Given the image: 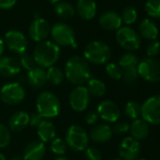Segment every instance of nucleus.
Here are the masks:
<instances>
[{"label":"nucleus","mask_w":160,"mask_h":160,"mask_svg":"<svg viewBox=\"0 0 160 160\" xmlns=\"http://www.w3.org/2000/svg\"><path fill=\"white\" fill-rule=\"evenodd\" d=\"M50 34L54 42L58 46H72V48L77 47L74 30L65 23L55 24L51 28Z\"/></svg>","instance_id":"423d86ee"},{"label":"nucleus","mask_w":160,"mask_h":160,"mask_svg":"<svg viewBox=\"0 0 160 160\" xmlns=\"http://www.w3.org/2000/svg\"><path fill=\"white\" fill-rule=\"evenodd\" d=\"M21 71V65L19 61L12 57H1L0 58V74L5 77H13Z\"/></svg>","instance_id":"a211bd4d"},{"label":"nucleus","mask_w":160,"mask_h":160,"mask_svg":"<svg viewBox=\"0 0 160 160\" xmlns=\"http://www.w3.org/2000/svg\"><path fill=\"white\" fill-rule=\"evenodd\" d=\"M99 24L104 29L108 31H114L122 28V21L120 14H118L115 12L108 11V12H105L100 15Z\"/></svg>","instance_id":"f3484780"},{"label":"nucleus","mask_w":160,"mask_h":160,"mask_svg":"<svg viewBox=\"0 0 160 160\" xmlns=\"http://www.w3.org/2000/svg\"><path fill=\"white\" fill-rule=\"evenodd\" d=\"M129 126V131L131 132L132 138L137 140L144 139L149 134V125L142 119L134 120Z\"/></svg>","instance_id":"393cba45"},{"label":"nucleus","mask_w":160,"mask_h":160,"mask_svg":"<svg viewBox=\"0 0 160 160\" xmlns=\"http://www.w3.org/2000/svg\"><path fill=\"white\" fill-rule=\"evenodd\" d=\"M43 121V118L36 111L31 113V115H29V125H31L32 127H38L40 125V123Z\"/></svg>","instance_id":"a19ab883"},{"label":"nucleus","mask_w":160,"mask_h":160,"mask_svg":"<svg viewBox=\"0 0 160 160\" xmlns=\"http://www.w3.org/2000/svg\"><path fill=\"white\" fill-rule=\"evenodd\" d=\"M55 160H69V159L66 158V157H64V156H58V157H57Z\"/></svg>","instance_id":"49530a36"},{"label":"nucleus","mask_w":160,"mask_h":160,"mask_svg":"<svg viewBox=\"0 0 160 160\" xmlns=\"http://www.w3.org/2000/svg\"><path fill=\"white\" fill-rule=\"evenodd\" d=\"M25 97V89L21 84L16 82L8 83L0 90V99L9 106H16L21 104Z\"/></svg>","instance_id":"6e6552de"},{"label":"nucleus","mask_w":160,"mask_h":160,"mask_svg":"<svg viewBox=\"0 0 160 160\" xmlns=\"http://www.w3.org/2000/svg\"><path fill=\"white\" fill-rule=\"evenodd\" d=\"M135 160H146V159H144V158H137V159H135Z\"/></svg>","instance_id":"8fccbe9b"},{"label":"nucleus","mask_w":160,"mask_h":160,"mask_svg":"<svg viewBox=\"0 0 160 160\" xmlns=\"http://www.w3.org/2000/svg\"><path fill=\"white\" fill-rule=\"evenodd\" d=\"M106 72L108 75L114 80H119L122 77V69L119 66V64L108 63L106 66Z\"/></svg>","instance_id":"f704fd0d"},{"label":"nucleus","mask_w":160,"mask_h":160,"mask_svg":"<svg viewBox=\"0 0 160 160\" xmlns=\"http://www.w3.org/2000/svg\"><path fill=\"white\" fill-rule=\"evenodd\" d=\"M11 160H23V157L20 155H14Z\"/></svg>","instance_id":"a18cd8bd"},{"label":"nucleus","mask_w":160,"mask_h":160,"mask_svg":"<svg viewBox=\"0 0 160 160\" xmlns=\"http://www.w3.org/2000/svg\"><path fill=\"white\" fill-rule=\"evenodd\" d=\"M138 58L136 55L132 53H125L119 59V66L122 69L138 66Z\"/></svg>","instance_id":"7c9ffc66"},{"label":"nucleus","mask_w":160,"mask_h":160,"mask_svg":"<svg viewBox=\"0 0 160 160\" xmlns=\"http://www.w3.org/2000/svg\"><path fill=\"white\" fill-rule=\"evenodd\" d=\"M87 89L90 92L91 95L95 96V97H102L107 91V87L106 84L101 81L99 79L96 78H90L89 81L87 82Z\"/></svg>","instance_id":"a878e982"},{"label":"nucleus","mask_w":160,"mask_h":160,"mask_svg":"<svg viewBox=\"0 0 160 160\" xmlns=\"http://www.w3.org/2000/svg\"><path fill=\"white\" fill-rule=\"evenodd\" d=\"M125 114L128 118L132 119V120H137L141 113V106H139L137 102L131 101L128 102L125 106L124 108Z\"/></svg>","instance_id":"473e14b6"},{"label":"nucleus","mask_w":160,"mask_h":160,"mask_svg":"<svg viewBox=\"0 0 160 160\" xmlns=\"http://www.w3.org/2000/svg\"><path fill=\"white\" fill-rule=\"evenodd\" d=\"M99 118L108 122H115L120 118V109L115 103L109 100L102 101L97 108Z\"/></svg>","instance_id":"2eb2a0df"},{"label":"nucleus","mask_w":160,"mask_h":160,"mask_svg":"<svg viewBox=\"0 0 160 160\" xmlns=\"http://www.w3.org/2000/svg\"><path fill=\"white\" fill-rule=\"evenodd\" d=\"M50 149L53 152V153L62 156L67 151V144L64 139H62L60 138H55L51 141Z\"/></svg>","instance_id":"2f4dec72"},{"label":"nucleus","mask_w":160,"mask_h":160,"mask_svg":"<svg viewBox=\"0 0 160 160\" xmlns=\"http://www.w3.org/2000/svg\"><path fill=\"white\" fill-rule=\"evenodd\" d=\"M64 76L75 86H82L91 78V69L88 61L79 56L71 57L64 67Z\"/></svg>","instance_id":"f257e3e1"},{"label":"nucleus","mask_w":160,"mask_h":160,"mask_svg":"<svg viewBox=\"0 0 160 160\" xmlns=\"http://www.w3.org/2000/svg\"><path fill=\"white\" fill-rule=\"evenodd\" d=\"M48 1L51 2V3H53V4H56V3H58V2L62 1V0H48Z\"/></svg>","instance_id":"de8ad7c7"},{"label":"nucleus","mask_w":160,"mask_h":160,"mask_svg":"<svg viewBox=\"0 0 160 160\" xmlns=\"http://www.w3.org/2000/svg\"><path fill=\"white\" fill-rule=\"evenodd\" d=\"M46 152V148L41 140H33L29 142L24 150V160H42Z\"/></svg>","instance_id":"dca6fc26"},{"label":"nucleus","mask_w":160,"mask_h":160,"mask_svg":"<svg viewBox=\"0 0 160 160\" xmlns=\"http://www.w3.org/2000/svg\"><path fill=\"white\" fill-rule=\"evenodd\" d=\"M129 124L127 122H117L114 124L113 128H112V132L118 135H122V134H126L129 131Z\"/></svg>","instance_id":"ea45409f"},{"label":"nucleus","mask_w":160,"mask_h":160,"mask_svg":"<svg viewBox=\"0 0 160 160\" xmlns=\"http://www.w3.org/2000/svg\"><path fill=\"white\" fill-rule=\"evenodd\" d=\"M64 77V72L59 67H57L55 65L48 68L46 71V79L52 85L58 86L61 84Z\"/></svg>","instance_id":"bb28decb"},{"label":"nucleus","mask_w":160,"mask_h":160,"mask_svg":"<svg viewBox=\"0 0 160 160\" xmlns=\"http://www.w3.org/2000/svg\"><path fill=\"white\" fill-rule=\"evenodd\" d=\"M60 48L54 42L43 41L38 43L33 51V59L35 63L43 69H48L58 60Z\"/></svg>","instance_id":"f03ea898"},{"label":"nucleus","mask_w":160,"mask_h":160,"mask_svg":"<svg viewBox=\"0 0 160 160\" xmlns=\"http://www.w3.org/2000/svg\"><path fill=\"white\" fill-rule=\"evenodd\" d=\"M116 41L125 50L135 51L140 46V37L136 30L129 27H122L117 30Z\"/></svg>","instance_id":"9d476101"},{"label":"nucleus","mask_w":160,"mask_h":160,"mask_svg":"<svg viewBox=\"0 0 160 160\" xmlns=\"http://www.w3.org/2000/svg\"><path fill=\"white\" fill-rule=\"evenodd\" d=\"M138 31L140 36L148 41H155L158 36L157 26L151 19H143L138 26Z\"/></svg>","instance_id":"b1692460"},{"label":"nucleus","mask_w":160,"mask_h":160,"mask_svg":"<svg viewBox=\"0 0 160 160\" xmlns=\"http://www.w3.org/2000/svg\"><path fill=\"white\" fill-rule=\"evenodd\" d=\"M138 72L148 82L160 81V60L153 58H142L138 64Z\"/></svg>","instance_id":"0eeeda50"},{"label":"nucleus","mask_w":160,"mask_h":160,"mask_svg":"<svg viewBox=\"0 0 160 160\" xmlns=\"http://www.w3.org/2000/svg\"><path fill=\"white\" fill-rule=\"evenodd\" d=\"M113 132L112 128L108 126V124L101 123L95 125L90 133L89 138L96 143H105L108 142L112 138Z\"/></svg>","instance_id":"6ab92c4d"},{"label":"nucleus","mask_w":160,"mask_h":160,"mask_svg":"<svg viewBox=\"0 0 160 160\" xmlns=\"http://www.w3.org/2000/svg\"><path fill=\"white\" fill-rule=\"evenodd\" d=\"M17 0H0V9L10 10L16 4Z\"/></svg>","instance_id":"37998d69"},{"label":"nucleus","mask_w":160,"mask_h":160,"mask_svg":"<svg viewBox=\"0 0 160 160\" xmlns=\"http://www.w3.org/2000/svg\"><path fill=\"white\" fill-rule=\"evenodd\" d=\"M11 142V130L3 123H0V148L7 147Z\"/></svg>","instance_id":"c9c22d12"},{"label":"nucleus","mask_w":160,"mask_h":160,"mask_svg":"<svg viewBox=\"0 0 160 160\" xmlns=\"http://www.w3.org/2000/svg\"><path fill=\"white\" fill-rule=\"evenodd\" d=\"M145 12L152 18H160V0H147Z\"/></svg>","instance_id":"c85d7f7f"},{"label":"nucleus","mask_w":160,"mask_h":160,"mask_svg":"<svg viewBox=\"0 0 160 160\" xmlns=\"http://www.w3.org/2000/svg\"><path fill=\"white\" fill-rule=\"evenodd\" d=\"M19 63L21 65V68H24L28 71L33 69L35 67V61L33 59V57H30L28 53H24L20 55V60Z\"/></svg>","instance_id":"e433bc0d"},{"label":"nucleus","mask_w":160,"mask_h":160,"mask_svg":"<svg viewBox=\"0 0 160 160\" xmlns=\"http://www.w3.org/2000/svg\"><path fill=\"white\" fill-rule=\"evenodd\" d=\"M55 12L60 18L68 19L74 15L75 9L71 3L60 1L55 4Z\"/></svg>","instance_id":"cd10ccee"},{"label":"nucleus","mask_w":160,"mask_h":160,"mask_svg":"<svg viewBox=\"0 0 160 160\" xmlns=\"http://www.w3.org/2000/svg\"><path fill=\"white\" fill-rule=\"evenodd\" d=\"M4 48H5V42L1 38H0V58H1V56L4 52Z\"/></svg>","instance_id":"c03bdc74"},{"label":"nucleus","mask_w":160,"mask_h":160,"mask_svg":"<svg viewBox=\"0 0 160 160\" xmlns=\"http://www.w3.org/2000/svg\"><path fill=\"white\" fill-rule=\"evenodd\" d=\"M76 12L82 19L91 20L96 15V3L94 0H78L76 4Z\"/></svg>","instance_id":"aec40b11"},{"label":"nucleus","mask_w":160,"mask_h":160,"mask_svg":"<svg viewBox=\"0 0 160 160\" xmlns=\"http://www.w3.org/2000/svg\"><path fill=\"white\" fill-rule=\"evenodd\" d=\"M138 77V66L134 67H128L122 69V80L124 83L131 85L136 82V80Z\"/></svg>","instance_id":"c756f323"},{"label":"nucleus","mask_w":160,"mask_h":160,"mask_svg":"<svg viewBox=\"0 0 160 160\" xmlns=\"http://www.w3.org/2000/svg\"><path fill=\"white\" fill-rule=\"evenodd\" d=\"M0 160H7L6 156L3 153H1V152H0Z\"/></svg>","instance_id":"09e8293b"},{"label":"nucleus","mask_w":160,"mask_h":160,"mask_svg":"<svg viewBox=\"0 0 160 160\" xmlns=\"http://www.w3.org/2000/svg\"><path fill=\"white\" fill-rule=\"evenodd\" d=\"M142 120L150 124H160V95L148 98L141 106Z\"/></svg>","instance_id":"1a4fd4ad"},{"label":"nucleus","mask_w":160,"mask_h":160,"mask_svg":"<svg viewBox=\"0 0 160 160\" xmlns=\"http://www.w3.org/2000/svg\"><path fill=\"white\" fill-rule=\"evenodd\" d=\"M37 112L45 119L56 118L60 112L58 98L50 92H41L36 99Z\"/></svg>","instance_id":"7ed1b4c3"},{"label":"nucleus","mask_w":160,"mask_h":160,"mask_svg":"<svg viewBox=\"0 0 160 160\" xmlns=\"http://www.w3.org/2000/svg\"><path fill=\"white\" fill-rule=\"evenodd\" d=\"M28 82L34 89L42 88L47 82L46 71L43 68L35 66L28 72Z\"/></svg>","instance_id":"412c9836"},{"label":"nucleus","mask_w":160,"mask_h":160,"mask_svg":"<svg viewBox=\"0 0 160 160\" xmlns=\"http://www.w3.org/2000/svg\"><path fill=\"white\" fill-rule=\"evenodd\" d=\"M37 133L42 142H51L56 137V127L48 120H43L37 127Z\"/></svg>","instance_id":"5701e85b"},{"label":"nucleus","mask_w":160,"mask_h":160,"mask_svg":"<svg viewBox=\"0 0 160 160\" xmlns=\"http://www.w3.org/2000/svg\"><path fill=\"white\" fill-rule=\"evenodd\" d=\"M98 119H99V115H98V113L95 112V111L89 112V113L86 115V117H85L86 122H87L88 124H90V125H92V124L96 123L97 121H98Z\"/></svg>","instance_id":"79ce46f5"},{"label":"nucleus","mask_w":160,"mask_h":160,"mask_svg":"<svg viewBox=\"0 0 160 160\" xmlns=\"http://www.w3.org/2000/svg\"><path fill=\"white\" fill-rule=\"evenodd\" d=\"M91 102V94L85 86H76L69 95L71 108L76 112H82L87 109Z\"/></svg>","instance_id":"9b49d317"},{"label":"nucleus","mask_w":160,"mask_h":160,"mask_svg":"<svg viewBox=\"0 0 160 160\" xmlns=\"http://www.w3.org/2000/svg\"><path fill=\"white\" fill-rule=\"evenodd\" d=\"M51 28L49 23L43 18H36L29 26L28 34L30 38L38 42H43L50 34Z\"/></svg>","instance_id":"4468645a"},{"label":"nucleus","mask_w":160,"mask_h":160,"mask_svg":"<svg viewBox=\"0 0 160 160\" xmlns=\"http://www.w3.org/2000/svg\"><path fill=\"white\" fill-rule=\"evenodd\" d=\"M90 138L87 132L79 125L73 124L70 126L65 135V142L67 147L74 152H83L89 146Z\"/></svg>","instance_id":"39448f33"},{"label":"nucleus","mask_w":160,"mask_h":160,"mask_svg":"<svg viewBox=\"0 0 160 160\" xmlns=\"http://www.w3.org/2000/svg\"><path fill=\"white\" fill-rule=\"evenodd\" d=\"M85 157L87 160H101L102 154L97 148L90 147L85 150Z\"/></svg>","instance_id":"58836bf2"},{"label":"nucleus","mask_w":160,"mask_h":160,"mask_svg":"<svg viewBox=\"0 0 160 160\" xmlns=\"http://www.w3.org/2000/svg\"><path fill=\"white\" fill-rule=\"evenodd\" d=\"M113 160H122V159H121V158H116V159H113Z\"/></svg>","instance_id":"3c124183"},{"label":"nucleus","mask_w":160,"mask_h":160,"mask_svg":"<svg viewBox=\"0 0 160 160\" xmlns=\"http://www.w3.org/2000/svg\"><path fill=\"white\" fill-rule=\"evenodd\" d=\"M29 124V114L24 111L13 113L9 120V129L14 132L24 130Z\"/></svg>","instance_id":"4be33fe9"},{"label":"nucleus","mask_w":160,"mask_h":160,"mask_svg":"<svg viewBox=\"0 0 160 160\" xmlns=\"http://www.w3.org/2000/svg\"><path fill=\"white\" fill-rule=\"evenodd\" d=\"M121 18L122 23H124L125 25H131L137 21L138 12L133 7H126L125 9H123Z\"/></svg>","instance_id":"72a5a7b5"},{"label":"nucleus","mask_w":160,"mask_h":160,"mask_svg":"<svg viewBox=\"0 0 160 160\" xmlns=\"http://www.w3.org/2000/svg\"><path fill=\"white\" fill-rule=\"evenodd\" d=\"M141 146L138 140L132 137L124 138L119 147V154L122 160H135L137 159Z\"/></svg>","instance_id":"ddd939ff"},{"label":"nucleus","mask_w":160,"mask_h":160,"mask_svg":"<svg viewBox=\"0 0 160 160\" xmlns=\"http://www.w3.org/2000/svg\"><path fill=\"white\" fill-rule=\"evenodd\" d=\"M160 52V42L158 41H151L146 47V53L149 58L156 57Z\"/></svg>","instance_id":"4c0bfd02"},{"label":"nucleus","mask_w":160,"mask_h":160,"mask_svg":"<svg viewBox=\"0 0 160 160\" xmlns=\"http://www.w3.org/2000/svg\"><path fill=\"white\" fill-rule=\"evenodd\" d=\"M84 58L93 64H105L111 58L109 46L102 41H93L88 43L84 49Z\"/></svg>","instance_id":"20e7f679"},{"label":"nucleus","mask_w":160,"mask_h":160,"mask_svg":"<svg viewBox=\"0 0 160 160\" xmlns=\"http://www.w3.org/2000/svg\"><path fill=\"white\" fill-rule=\"evenodd\" d=\"M4 42L12 52L19 55L26 53L28 44V39L25 34L15 29L10 30L6 33Z\"/></svg>","instance_id":"f8f14e48"}]
</instances>
